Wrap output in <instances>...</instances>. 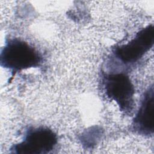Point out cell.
<instances>
[{"label": "cell", "mask_w": 154, "mask_h": 154, "mask_svg": "<svg viewBox=\"0 0 154 154\" xmlns=\"http://www.w3.org/2000/svg\"><path fill=\"white\" fill-rule=\"evenodd\" d=\"M135 129L140 133L149 135L153 132V91L149 90L144 97L134 119Z\"/></svg>", "instance_id": "cell-5"}, {"label": "cell", "mask_w": 154, "mask_h": 154, "mask_svg": "<svg viewBox=\"0 0 154 154\" xmlns=\"http://www.w3.org/2000/svg\"><path fill=\"white\" fill-rule=\"evenodd\" d=\"M57 136L54 132L45 128L29 130L23 140L16 144L14 153L20 154H42L51 151L57 143Z\"/></svg>", "instance_id": "cell-2"}, {"label": "cell", "mask_w": 154, "mask_h": 154, "mask_svg": "<svg viewBox=\"0 0 154 154\" xmlns=\"http://www.w3.org/2000/svg\"><path fill=\"white\" fill-rule=\"evenodd\" d=\"M40 62L37 52L28 43L17 38L10 40L1 54V65L16 70L37 66Z\"/></svg>", "instance_id": "cell-1"}, {"label": "cell", "mask_w": 154, "mask_h": 154, "mask_svg": "<svg viewBox=\"0 0 154 154\" xmlns=\"http://www.w3.org/2000/svg\"><path fill=\"white\" fill-rule=\"evenodd\" d=\"M107 95L123 111H130L133 104L134 90L128 76L122 73L109 75L105 81Z\"/></svg>", "instance_id": "cell-3"}, {"label": "cell", "mask_w": 154, "mask_h": 154, "mask_svg": "<svg viewBox=\"0 0 154 154\" xmlns=\"http://www.w3.org/2000/svg\"><path fill=\"white\" fill-rule=\"evenodd\" d=\"M153 35V26H148L140 31L129 43L117 48L116 56L125 63L137 61L152 46Z\"/></svg>", "instance_id": "cell-4"}]
</instances>
